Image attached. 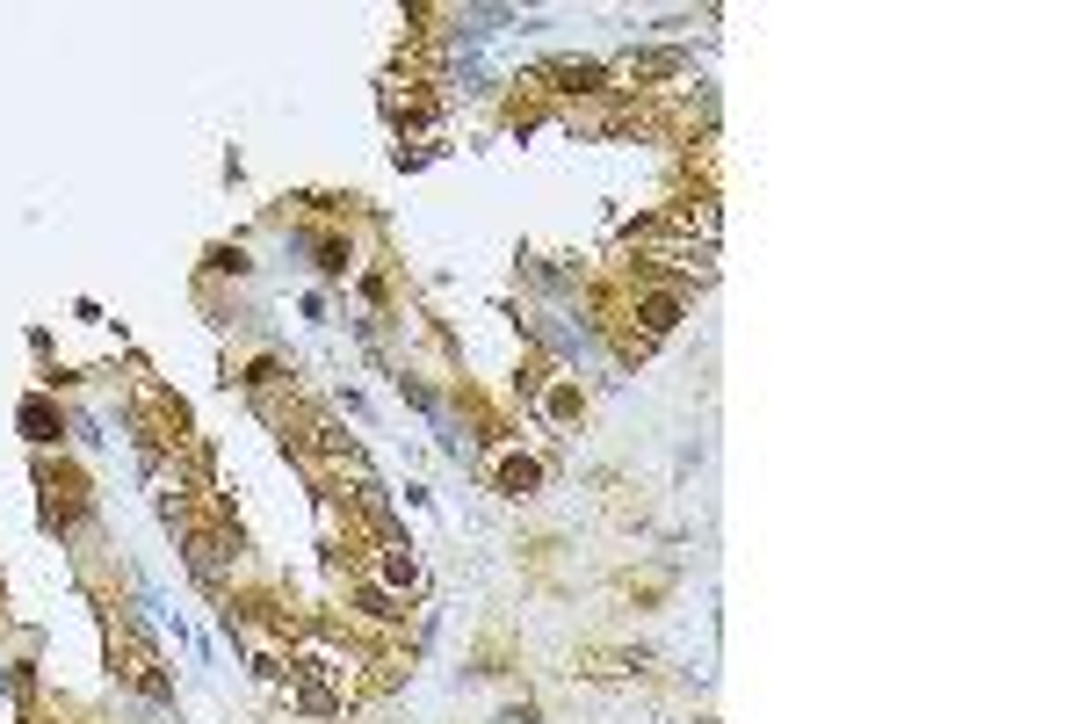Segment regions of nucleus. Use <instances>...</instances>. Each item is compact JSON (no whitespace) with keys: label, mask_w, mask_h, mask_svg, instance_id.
I'll return each mask as SVG.
<instances>
[{"label":"nucleus","mask_w":1085,"mask_h":724,"mask_svg":"<svg viewBox=\"0 0 1085 724\" xmlns=\"http://www.w3.org/2000/svg\"><path fill=\"white\" fill-rule=\"evenodd\" d=\"M384 580H391V587H413V580H420V565H413L406 543H384Z\"/></svg>","instance_id":"obj_1"},{"label":"nucleus","mask_w":1085,"mask_h":724,"mask_svg":"<svg viewBox=\"0 0 1085 724\" xmlns=\"http://www.w3.org/2000/svg\"><path fill=\"white\" fill-rule=\"evenodd\" d=\"M500 486H507V493H536V486H543V471H536L529 457H507V464H500Z\"/></svg>","instance_id":"obj_2"},{"label":"nucleus","mask_w":1085,"mask_h":724,"mask_svg":"<svg viewBox=\"0 0 1085 724\" xmlns=\"http://www.w3.org/2000/svg\"><path fill=\"white\" fill-rule=\"evenodd\" d=\"M673 319H680V305H673V297H644V326H651V334H666Z\"/></svg>","instance_id":"obj_3"}]
</instances>
